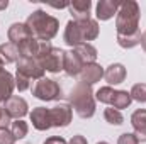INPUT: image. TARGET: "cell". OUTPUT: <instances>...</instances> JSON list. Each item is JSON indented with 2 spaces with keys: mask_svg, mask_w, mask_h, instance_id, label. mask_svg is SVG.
Wrapping results in <instances>:
<instances>
[{
  "mask_svg": "<svg viewBox=\"0 0 146 144\" xmlns=\"http://www.w3.org/2000/svg\"><path fill=\"white\" fill-rule=\"evenodd\" d=\"M131 98L139 102V104H146V83H136L131 88Z\"/></svg>",
  "mask_w": 146,
  "mask_h": 144,
  "instance_id": "26",
  "label": "cell"
},
{
  "mask_svg": "<svg viewBox=\"0 0 146 144\" xmlns=\"http://www.w3.org/2000/svg\"><path fill=\"white\" fill-rule=\"evenodd\" d=\"M99 32H100V27H99V22L95 19H92V17L87 20H73L72 19L66 22L65 32H63V41L68 46L75 48L78 44L97 39Z\"/></svg>",
  "mask_w": 146,
  "mask_h": 144,
  "instance_id": "2",
  "label": "cell"
},
{
  "mask_svg": "<svg viewBox=\"0 0 146 144\" xmlns=\"http://www.w3.org/2000/svg\"><path fill=\"white\" fill-rule=\"evenodd\" d=\"M42 144H68V143H66V139H63L61 136H51V137H48Z\"/></svg>",
  "mask_w": 146,
  "mask_h": 144,
  "instance_id": "30",
  "label": "cell"
},
{
  "mask_svg": "<svg viewBox=\"0 0 146 144\" xmlns=\"http://www.w3.org/2000/svg\"><path fill=\"white\" fill-rule=\"evenodd\" d=\"M49 117L53 127H66L73 119V108L70 104H56L49 108Z\"/></svg>",
  "mask_w": 146,
  "mask_h": 144,
  "instance_id": "8",
  "label": "cell"
},
{
  "mask_svg": "<svg viewBox=\"0 0 146 144\" xmlns=\"http://www.w3.org/2000/svg\"><path fill=\"white\" fill-rule=\"evenodd\" d=\"M0 58L3 63H17L21 59V51L19 46L14 42H3L0 44Z\"/></svg>",
  "mask_w": 146,
  "mask_h": 144,
  "instance_id": "20",
  "label": "cell"
},
{
  "mask_svg": "<svg viewBox=\"0 0 146 144\" xmlns=\"http://www.w3.org/2000/svg\"><path fill=\"white\" fill-rule=\"evenodd\" d=\"M114 93H115V90H114L112 87H109V85H107V87H100V88L95 92V100L110 105V104H112V98H114Z\"/></svg>",
  "mask_w": 146,
  "mask_h": 144,
  "instance_id": "24",
  "label": "cell"
},
{
  "mask_svg": "<svg viewBox=\"0 0 146 144\" xmlns=\"http://www.w3.org/2000/svg\"><path fill=\"white\" fill-rule=\"evenodd\" d=\"M33 95L42 102H54L61 97V87L51 78H41L33 87Z\"/></svg>",
  "mask_w": 146,
  "mask_h": 144,
  "instance_id": "6",
  "label": "cell"
},
{
  "mask_svg": "<svg viewBox=\"0 0 146 144\" xmlns=\"http://www.w3.org/2000/svg\"><path fill=\"white\" fill-rule=\"evenodd\" d=\"M68 104L82 119H90L95 114V93L92 85L78 81L68 93Z\"/></svg>",
  "mask_w": 146,
  "mask_h": 144,
  "instance_id": "4",
  "label": "cell"
},
{
  "mask_svg": "<svg viewBox=\"0 0 146 144\" xmlns=\"http://www.w3.org/2000/svg\"><path fill=\"white\" fill-rule=\"evenodd\" d=\"M15 137L9 127H0V144H15Z\"/></svg>",
  "mask_w": 146,
  "mask_h": 144,
  "instance_id": "28",
  "label": "cell"
},
{
  "mask_svg": "<svg viewBox=\"0 0 146 144\" xmlns=\"http://www.w3.org/2000/svg\"><path fill=\"white\" fill-rule=\"evenodd\" d=\"M90 9H92L90 0H73L72 3H68V10L72 14L73 20H87V19H90Z\"/></svg>",
  "mask_w": 146,
  "mask_h": 144,
  "instance_id": "16",
  "label": "cell"
},
{
  "mask_svg": "<svg viewBox=\"0 0 146 144\" xmlns=\"http://www.w3.org/2000/svg\"><path fill=\"white\" fill-rule=\"evenodd\" d=\"M131 102H133V98H131V93H129L127 90H115L110 107L115 108V110H122V108L129 107Z\"/></svg>",
  "mask_w": 146,
  "mask_h": 144,
  "instance_id": "22",
  "label": "cell"
},
{
  "mask_svg": "<svg viewBox=\"0 0 146 144\" xmlns=\"http://www.w3.org/2000/svg\"><path fill=\"white\" fill-rule=\"evenodd\" d=\"M65 54H66L65 49L54 48L49 41H41L39 54H37L36 59L41 63L44 71L60 73V71H63V68H65Z\"/></svg>",
  "mask_w": 146,
  "mask_h": 144,
  "instance_id": "5",
  "label": "cell"
},
{
  "mask_svg": "<svg viewBox=\"0 0 146 144\" xmlns=\"http://www.w3.org/2000/svg\"><path fill=\"white\" fill-rule=\"evenodd\" d=\"M73 51L76 53V56L83 61V65H90V63H97V48L92 46L90 42H83V44H78L72 48Z\"/></svg>",
  "mask_w": 146,
  "mask_h": 144,
  "instance_id": "19",
  "label": "cell"
},
{
  "mask_svg": "<svg viewBox=\"0 0 146 144\" xmlns=\"http://www.w3.org/2000/svg\"><path fill=\"white\" fill-rule=\"evenodd\" d=\"M3 66H5V63H3V59L0 58V73L3 71Z\"/></svg>",
  "mask_w": 146,
  "mask_h": 144,
  "instance_id": "34",
  "label": "cell"
},
{
  "mask_svg": "<svg viewBox=\"0 0 146 144\" xmlns=\"http://www.w3.org/2000/svg\"><path fill=\"white\" fill-rule=\"evenodd\" d=\"M17 68H15V73L29 78V80H41L44 78V68L41 66V63L37 61L36 58H21L17 63Z\"/></svg>",
  "mask_w": 146,
  "mask_h": 144,
  "instance_id": "7",
  "label": "cell"
},
{
  "mask_svg": "<svg viewBox=\"0 0 146 144\" xmlns=\"http://www.w3.org/2000/svg\"><path fill=\"white\" fill-rule=\"evenodd\" d=\"M68 144H88V141H87L83 136L76 134V136H73L72 139H70V143H68Z\"/></svg>",
  "mask_w": 146,
  "mask_h": 144,
  "instance_id": "31",
  "label": "cell"
},
{
  "mask_svg": "<svg viewBox=\"0 0 146 144\" xmlns=\"http://www.w3.org/2000/svg\"><path fill=\"white\" fill-rule=\"evenodd\" d=\"M39 46H41V41H37L36 37H31V39L21 42V44H19L21 58H37V54H39Z\"/></svg>",
  "mask_w": 146,
  "mask_h": 144,
  "instance_id": "21",
  "label": "cell"
},
{
  "mask_svg": "<svg viewBox=\"0 0 146 144\" xmlns=\"http://www.w3.org/2000/svg\"><path fill=\"white\" fill-rule=\"evenodd\" d=\"M9 7V2L7 0H0V10H5Z\"/></svg>",
  "mask_w": 146,
  "mask_h": 144,
  "instance_id": "33",
  "label": "cell"
},
{
  "mask_svg": "<svg viewBox=\"0 0 146 144\" xmlns=\"http://www.w3.org/2000/svg\"><path fill=\"white\" fill-rule=\"evenodd\" d=\"M15 88V78L12 73H9L7 70L0 73V105H3L14 93Z\"/></svg>",
  "mask_w": 146,
  "mask_h": 144,
  "instance_id": "15",
  "label": "cell"
},
{
  "mask_svg": "<svg viewBox=\"0 0 146 144\" xmlns=\"http://www.w3.org/2000/svg\"><path fill=\"white\" fill-rule=\"evenodd\" d=\"M15 88L19 90V92H26V90H29L31 88V80L29 78H26V76H22V75H19V73H15Z\"/></svg>",
  "mask_w": 146,
  "mask_h": 144,
  "instance_id": "27",
  "label": "cell"
},
{
  "mask_svg": "<svg viewBox=\"0 0 146 144\" xmlns=\"http://www.w3.org/2000/svg\"><path fill=\"white\" fill-rule=\"evenodd\" d=\"M26 26L29 27L33 37H36L37 41H49L58 34L60 29V20L49 14H46V10L37 9L33 14H29V17L26 19Z\"/></svg>",
  "mask_w": 146,
  "mask_h": 144,
  "instance_id": "3",
  "label": "cell"
},
{
  "mask_svg": "<svg viewBox=\"0 0 146 144\" xmlns=\"http://www.w3.org/2000/svg\"><path fill=\"white\" fill-rule=\"evenodd\" d=\"M117 144H139V139L136 137L134 132H124V134L119 136Z\"/></svg>",
  "mask_w": 146,
  "mask_h": 144,
  "instance_id": "29",
  "label": "cell"
},
{
  "mask_svg": "<svg viewBox=\"0 0 146 144\" xmlns=\"http://www.w3.org/2000/svg\"><path fill=\"white\" fill-rule=\"evenodd\" d=\"M139 44H141V48L145 49V53H146V31H145V32H141V39H139Z\"/></svg>",
  "mask_w": 146,
  "mask_h": 144,
  "instance_id": "32",
  "label": "cell"
},
{
  "mask_svg": "<svg viewBox=\"0 0 146 144\" xmlns=\"http://www.w3.org/2000/svg\"><path fill=\"white\" fill-rule=\"evenodd\" d=\"M78 78H80V81H83V83H87V85H95L97 81H100V80L104 78V68H102L99 63L85 65Z\"/></svg>",
  "mask_w": 146,
  "mask_h": 144,
  "instance_id": "13",
  "label": "cell"
},
{
  "mask_svg": "<svg viewBox=\"0 0 146 144\" xmlns=\"http://www.w3.org/2000/svg\"><path fill=\"white\" fill-rule=\"evenodd\" d=\"M7 37H9V42H14V44H21L27 39H31L33 34L29 31V27L26 26V22H14L9 31H7Z\"/></svg>",
  "mask_w": 146,
  "mask_h": 144,
  "instance_id": "12",
  "label": "cell"
},
{
  "mask_svg": "<svg viewBox=\"0 0 146 144\" xmlns=\"http://www.w3.org/2000/svg\"><path fill=\"white\" fill-rule=\"evenodd\" d=\"M2 107H3V110L10 115L12 120H19V119H22L24 115L29 114V105H27V102H26L22 97H19V95H12Z\"/></svg>",
  "mask_w": 146,
  "mask_h": 144,
  "instance_id": "9",
  "label": "cell"
},
{
  "mask_svg": "<svg viewBox=\"0 0 146 144\" xmlns=\"http://www.w3.org/2000/svg\"><path fill=\"white\" fill-rule=\"evenodd\" d=\"M121 7V0H99L95 7L97 20H109L114 15H117V10Z\"/></svg>",
  "mask_w": 146,
  "mask_h": 144,
  "instance_id": "11",
  "label": "cell"
},
{
  "mask_svg": "<svg viewBox=\"0 0 146 144\" xmlns=\"http://www.w3.org/2000/svg\"><path fill=\"white\" fill-rule=\"evenodd\" d=\"M9 129L12 131V134H14L15 139H24V137L27 136V132H29V126H27V122H24L22 119L12 120V124H10Z\"/></svg>",
  "mask_w": 146,
  "mask_h": 144,
  "instance_id": "23",
  "label": "cell"
},
{
  "mask_svg": "<svg viewBox=\"0 0 146 144\" xmlns=\"http://www.w3.org/2000/svg\"><path fill=\"white\" fill-rule=\"evenodd\" d=\"M31 117V122H33V127L36 131H48L51 129V117H49V108L46 107H36L33 108V112L29 114Z\"/></svg>",
  "mask_w": 146,
  "mask_h": 144,
  "instance_id": "10",
  "label": "cell"
},
{
  "mask_svg": "<svg viewBox=\"0 0 146 144\" xmlns=\"http://www.w3.org/2000/svg\"><path fill=\"white\" fill-rule=\"evenodd\" d=\"M141 9L136 0H122L115 15V31L117 44L124 49H133L139 44L141 29H139Z\"/></svg>",
  "mask_w": 146,
  "mask_h": 144,
  "instance_id": "1",
  "label": "cell"
},
{
  "mask_svg": "<svg viewBox=\"0 0 146 144\" xmlns=\"http://www.w3.org/2000/svg\"><path fill=\"white\" fill-rule=\"evenodd\" d=\"M126 66L124 65H121V63H112L109 65L106 70H104V78H106V81L110 85H119V83H122L124 80H126Z\"/></svg>",
  "mask_w": 146,
  "mask_h": 144,
  "instance_id": "17",
  "label": "cell"
},
{
  "mask_svg": "<svg viewBox=\"0 0 146 144\" xmlns=\"http://www.w3.org/2000/svg\"><path fill=\"white\" fill-rule=\"evenodd\" d=\"M83 61L76 56V53L75 51H66V54H65V68H63V71L66 73L68 76H80V73L83 70Z\"/></svg>",
  "mask_w": 146,
  "mask_h": 144,
  "instance_id": "18",
  "label": "cell"
},
{
  "mask_svg": "<svg viewBox=\"0 0 146 144\" xmlns=\"http://www.w3.org/2000/svg\"><path fill=\"white\" fill-rule=\"evenodd\" d=\"M131 126L139 143H146V108H138L131 115Z\"/></svg>",
  "mask_w": 146,
  "mask_h": 144,
  "instance_id": "14",
  "label": "cell"
},
{
  "mask_svg": "<svg viewBox=\"0 0 146 144\" xmlns=\"http://www.w3.org/2000/svg\"><path fill=\"white\" fill-rule=\"evenodd\" d=\"M104 119H106V122H109L110 126H121V124H124V117H122L121 110H115V108H112V107L104 110Z\"/></svg>",
  "mask_w": 146,
  "mask_h": 144,
  "instance_id": "25",
  "label": "cell"
},
{
  "mask_svg": "<svg viewBox=\"0 0 146 144\" xmlns=\"http://www.w3.org/2000/svg\"><path fill=\"white\" fill-rule=\"evenodd\" d=\"M97 144H109V143H107V141H99Z\"/></svg>",
  "mask_w": 146,
  "mask_h": 144,
  "instance_id": "35",
  "label": "cell"
}]
</instances>
